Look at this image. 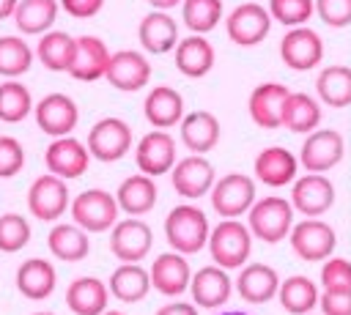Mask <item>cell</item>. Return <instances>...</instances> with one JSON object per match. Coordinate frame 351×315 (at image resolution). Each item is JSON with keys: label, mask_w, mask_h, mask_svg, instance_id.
<instances>
[{"label": "cell", "mask_w": 351, "mask_h": 315, "mask_svg": "<svg viewBox=\"0 0 351 315\" xmlns=\"http://www.w3.org/2000/svg\"><path fill=\"white\" fill-rule=\"evenodd\" d=\"M165 238L173 252L192 255L200 252L208 241V219L197 205H176L165 216Z\"/></svg>", "instance_id": "cell-1"}, {"label": "cell", "mask_w": 351, "mask_h": 315, "mask_svg": "<svg viewBox=\"0 0 351 315\" xmlns=\"http://www.w3.org/2000/svg\"><path fill=\"white\" fill-rule=\"evenodd\" d=\"M206 244H208L211 260H217V266L239 268L252 252V233H250V227H244L236 219H222L214 230H208Z\"/></svg>", "instance_id": "cell-2"}, {"label": "cell", "mask_w": 351, "mask_h": 315, "mask_svg": "<svg viewBox=\"0 0 351 315\" xmlns=\"http://www.w3.org/2000/svg\"><path fill=\"white\" fill-rule=\"evenodd\" d=\"M293 205L282 197H263L250 205V233L266 244H277L291 233Z\"/></svg>", "instance_id": "cell-3"}, {"label": "cell", "mask_w": 351, "mask_h": 315, "mask_svg": "<svg viewBox=\"0 0 351 315\" xmlns=\"http://www.w3.org/2000/svg\"><path fill=\"white\" fill-rule=\"evenodd\" d=\"M69 208H71L74 225H80L85 233H101L118 222L115 194H110L104 189H85L82 194L74 197V203Z\"/></svg>", "instance_id": "cell-4"}, {"label": "cell", "mask_w": 351, "mask_h": 315, "mask_svg": "<svg viewBox=\"0 0 351 315\" xmlns=\"http://www.w3.org/2000/svg\"><path fill=\"white\" fill-rule=\"evenodd\" d=\"M85 148L99 162H118L132 151V129L121 118H101L90 126Z\"/></svg>", "instance_id": "cell-5"}, {"label": "cell", "mask_w": 351, "mask_h": 315, "mask_svg": "<svg viewBox=\"0 0 351 315\" xmlns=\"http://www.w3.org/2000/svg\"><path fill=\"white\" fill-rule=\"evenodd\" d=\"M346 153V140L335 129H313L299 148V164L307 173H326L332 170Z\"/></svg>", "instance_id": "cell-6"}, {"label": "cell", "mask_w": 351, "mask_h": 315, "mask_svg": "<svg viewBox=\"0 0 351 315\" xmlns=\"http://www.w3.org/2000/svg\"><path fill=\"white\" fill-rule=\"evenodd\" d=\"M228 38L239 47H255L261 44L271 30V16L261 3H241L236 5L225 19Z\"/></svg>", "instance_id": "cell-7"}, {"label": "cell", "mask_w": 351, "mask_h": 315, "mask_svg": "<svg viewBox=\"0 0 351 315\" xmlns=\"http://www.w3.org/2000/svg\"><path fill=\"white\" fill-rule=\"evenodd\" d=\"M211 192V205L219 216H239L244 211H250V205L255 203V181L244 173H228L219 181H214Z\"/></svg>", "instance_id": "cell-8"}, {"label": "cell", "mask_w": 351, "mask_h": 315, "mask_svg": "<svg viewBox=\"0 0 351 315\" xmlns=\"http://www.w3.org/2000/svg\"><path fill=\"white\" fill-rule=\"evenodd\" d=\"M27 208L41 222H55L69 208V186L63 178L44 173L27 189Z\"/></svg>", "instance_id": "cell-9"}, {"label": "cell", "mask_w": 351, "mask_h": 315, "mask_svg": "<svg viewBox=\"0 0 351 315\" xmlns=\"http://www.w3.org/2000/svg\"><path fill=\"white\" fill-rule=\"evenodd\" d=\"M280 58L293 71H310L324 60V41L307 25L291 27L280 41Z\"/></svg>", "instance_id": "cell-10"}, {"label": "cell", "mask_w": 351, "mask_h": 315, "mask_svg": "<svg viewBox=\"0 0 351 315\" xmlns=\"http://www.w3.org/2000/svg\"><path fill=\"white\" fill-rule=\"evenodd\" d=\"M104 79L112 88L123 90V93H134V90H140V88L148 85V79H151V63L137 49L110 52V60H107V68H104Z\"/></svg>", "instance_id": "cell-11"}, {"label": "cell", "mask_w": 351, "mask_h": 315, "mask_svg": "<svg viewBox=\"0 0 351 315\" xmlns=\"http://www.w3.org/2000/svg\"><path fill=\"white\" fill-rule=\"evenodd\" d=\"M33 115H36V126L49 137L71 134L77 129V121H80L77 101L71 96H66V93H47L33 107Z\"/></svg>", "instance_id": "cell-12"}, {"label": "cell", "mask_w": 351, "mask_h": 315, "mask_svg": "<svg viewBox=\"0 0 351 315\" xmlns=\"http://www.w3.org/2000/svg\"><path fill=\"white\" fill-rule=\"evenodd\" d=\"M44 164L47 173L69 181V178H80L88 164H90V153L85 148V142H80L77 137L66 134V137H52V142L44 151Z\"/></svg>", "instance_id": "cell-13"}, {"label": "cell", "mask_w": 351, "mask_h": 315, "mask_svg": "<svg viewBox=\"0 0 351 315\" xmlns=\"http://www.w3.org/2000/svg\"><path fill=\"white\" fill-rule=\"evenodd\" d=\"M151 227L132 216V219H121L112 225V233H110V252L123 260V263H137L143 260L148 252H151Z\"/></svg>", "instance_id": "cell-14"}, {"label": "cell", "mask_w": 351, "mask_h": 315, "mask_svg": "<svg viewBox=\"0 0 351 315\" xmlns=\"http://www.w3.org/2000/svg\"><path fill=\"white\" fill-rule=\"evenodd\" d=\"M337 244L335 230L321 219H304L291 227V249L302 260H326Z\"/></svg>", "instance_id": "cell-15"}, {"label": "cell", "mask_w": 351, "mask_h": 315, "mask_svg": "<svg viewBox=\"0 0 351 315\" xmlns=\"http://www.w3.org/2000/svg\"><path fill=\"white\" fill-rule=\"evenodd\" d=\"M134 162H137L140 173H145L151 178L170 173V167L176 164V140L165 129L148 131L134 148Z\"/></svg>", "instance_id": "cell-16"}, {"label": "cell", "mask_w": 351, "mask_h": 315, "mask_svg": "<svg viewBox=\"0 0 351 315\" xmlns=\"http://www.w3.org/2000/svg\"><path fill=\"white\" fill-rule=\"evenodd\" d=\"M170 181L181 197H203L214 186V167L203 153H192L170 167Z\"/></svg>", "instance_id": "cell-17"}, {"label": "cell", "mask_w": 351, "mask_h": 315, "mask_svg": "<svg viewBox=\"0 0 351 315\" xmlns=\"http://www.w3.org/2000/svg\"><path fill=\"white\" fill-rule=\"evenodd\" d=\"M107 60H110V49L99 36H80L74 38V55L66 71L80 82H96L104 77Z\"/></svg>", "instance_id": "cell-18"}, {"label": "cell", "mask_w": 351, "mask_h": 315, "mask_svg": "<svg viewBox=\"0 0 351 315\" xmlns=\"http://www.w3.org/2000/svg\"><path fill=\"white\" fill-rule=\"evenodd\" d=\"M332 203H335V186L321 173H307L293 184L291 205L304 216H321L324 211L332 208Z\"/></svg>", "instance_id": "cell-19"}, {"label": "cell", "mask_w": 351, "mask_h": 315, "mask_svg": "<svg viewBox=\"0 0 351 315\" xmlns=\"http://www.w3.org/2000/svg\"><path fill=\"white\" fill-rule=\"evenodd\" d=\"M288 88L280 82L255 85L250 93V118L261 129H277L282 123V104L288 99Z\"/></svg>", "instance_id": "cell-20"}, {"label": "cell", "mask_w": 351, "mask_h": 315, "mask_svg": "<svg viewBox=\"0 0 351 315\" xmlns=\"http://www.w3.org/2000/svg\"><path fill=\"white\" fill-rule=\"evenodd\" d=\"M137 38L143 44L145 52L151 55H165L176 47L178 41V25L176 19L167 14V11H151L140 19V27H137Z\"/></svg>", "instance_id": "cell-21"}, {"label": "cell", "mask_w": 351, "mask_h": 315, "mask_svg": "<svg viewBox=\"0 0 351 315\" xmlns=\"http://www.w3.org/2000/svg\"><path fill=\"white\" fill-rule=\"evenodd\" d=\"M173 49H176V68L184 77L200 79L214 68V58H217L214 47L200 33H192L189 38H178Z\"/></svg>", "instance_id": "cell-22"}, {"label": "cell", "mask_w": 351, "mask_h": 315, "mask_svg": "<svg viewBox=\"0 0 351 315\" xmlns=\"http://www.w3.org/2000/svg\"><path fill=\"white\" fill-rule=\"evenodd\" d=\"M143 112L154 129H170L184 118V99L176 88L156 85L148 90V96L143 101Z\"/></svg>", "instance_id": "cell-23"}, {"label": "cell", "mask_w": 351, "mask_h": 315, "mask_svg": "<svg viewBox=\"0 0 351 315\" xmlns=\"http://www.w3.org/2000/svg\"><path fill=\"white\" fill-rule=\"evenodd\" d=\"M189 263L184 260L181 252H165L154 260L151 271H148V279L151 285L165 293V296H181L186 288H189Z\"/></svg>", "instance_id": "cell-24"}, {"label": "cell", "mask_w": 351, "mask_h": 315, "mask_svg": "<svg viewBox=\"0 0 351 315\" xmlns=\"http://www.w3.org/2000/svg\"><path fill=\"white\" fill-rule=\"evenodd\" d=\"M58 285L55 266L44 257H30L16 268V290L30 301H44Z\"/></svg>", "instance_id": "cell-25"}, {"label": "cell", "mask_w": 351, "mask_h": 315, "mask_svg": "<svg viewBox=\"0 0 351 315\" xmlns=\"http://www.w3.org/2000/svg\"><path fill=\"white\" fill-rule=\"evenodd\" d=\"M181 142L192 153H206L219 142V121L208 110H195L181 121Z\"/></svg>", "instance_id": "cell-26"}, {"label": "cell", "mask_w": 351, "mask_h": 315, "mask_svg": "<svg viewBox=\"0 0 351 315\" xmlns=\"http://www.w3.org/2000/svg\"><path fill=\"white\" fill-rule=\"evenodd\" d=\"M156 184L151 175L137 173L121 181L118 192H115V203L121 211H126L129 216H143L156 205Z\"/></svg>", "instance_id": "cell-27"}, {"label": "cell", "mask_w": 351, "mask_h": 315, "mask_svg": "<svg viewBox=\"0 0 351 315\" xmlns=\"http://www.w3.org/2000/svg\"><path fill=\"white\" fill-rule=\"evenodd\" d=\"M277 288H280V277L271 266L266 263H250L241 268L239 279H236V290L244 301L250 304H263L269 299L277 296Z\"/></svg>", "instance_id": "cell-28"}, {"label": "cell", "mask_w": 351, "mask_h": 315, "mask_svg": "<svg viewBox=\"0 0 351 315\" xmlns=\"http://www.w3.org/2000/svg\"><path fill=\"white\" fill-rule=\"evenodd\" d=\"M296 156L280 145H271V148H263L258 156H255V175L258 181H263L266 186H285L296 178Z\"/></svg>", "instance_id": "cell-29"}, {"label": "cell", "mask_w": 351, "mask_h": 315, "mask_svg": "<svg viewBox=\"0 0 351 315\" xmlns=\"http://www.w3.org/2000/svg\"><path fill=\"white\" fill-rule=\"evenodd\" d=\"M110 290L96 277H77L66 288V304L74 315H101L107 310Z\"/></svg>", "instance_id": "cell-30"}, {"label": "cell", "mask_w": 351, "mask_h": 315, "mask_svg": "<svg viewBox=\"0 0 351 315\" xmlns=\"http://www.w3.org/2000/svg\"><path fill=\"white\" fill-rule=\"evenodd\" d=\"M189 290L195 304L200 307H219L230 299V277L222 266H206L195 277H189Z\"/></svg>", "instance_id": "cell-31"}, {"label": "cell", "mask_w": 351, "mask_h": 315, "mask_svg": "<svg viewBox=\"0 0 351 315\" xmlns=\"http://www.w3.org/2000/svg\"><path fill=\"white\" fill-rule=\"evenodd\" d=\"M58 0H16V8L11 14L14 25L19 27V33L25 36H41L47 30H52L55 19H58Z\"/></svg>", "instance_id": "cell-32"}, {"label": "cell", "mask_w": 351, "mask_h": 315, "mask_svg": "<svg viewBox=\"0 0 351 315\" xmlns=\"http://www.w3.org/2000/svg\"><path fill=\"white\" fill-rule=\"evenodd\" d=\"M47 247L49 252L58 257V260H66V263H77V260H85L88 252H90V238L88 233L80 227V225H55L47 236Z\"/></svg>", "instance_id": "cell-33"}, {"label": "cell", "mask_w": 351, "mask_h": 315, "mask_svg": "<svg viewBox=\"0 0 351 315\" xmlns=\"http://www.w3.org/2000/svg\"><path fill=\"white\" fill-rule=\"evenodd\" d=\"M118 301H126V304H134L140 299L148 296L151 290V279H148V271L140 266V263H121L112 277H110V288H107Z\"/></svg>", "instance_id": "cell-34"}, {"label": "cell", "mask_w": 351, "mask_h": 315, "mask_svg": "<svg viewBox=\"0 0 351 315\" xmlns=\"http://www.w3.org/2000/svg\"><path fill=\"white\" fill-rule=\"evenodd\" d=\"M74 55V36H69L66 30H47L38 36L36 44V58L44 68L49 71H66Z\"/></svg>", "instance_id": "cell-35"}, {"label": "cell", "mask_w": 351, "mask_h": 315, "mask_svg": "<svg viewBox=\"0 0 351 315\" xmlns=\"http://www.w3.org/2000/svg\"><path fill=\"white\" fill-rule=\"evenodd\" d=\"M318 123H321L318 101L307 93H288V99L282 104V123L280 126H285L296 134H310Z\"/></svg>", "instance_id": "cell-36"}, {"label": "cell", "mask_w": 351, "mask_h": 315, "mask_svg": "<svg viewBox=\"0 0 351 315\" xmlns=\"http://www.w3.org/2000/svg\"><path fill=\"white\" fill-rule=\"evenodd\" d=\"M318 99L326 107H351V66H326L315 79Z\"/></svg>", "instance_id": "cell-37"}, {"label": "cell", "mask_w": 351, "mask_h": 315, "mask_svg": "<svg viewBox=\"0 0 351 315\" xmlns=\"http://www.w3.org/2000/svg\"><path fill=\"white\" fill-rule=\"evenodd\" d=\"M277 296H280L282 310L291 312V315H307V312L318 304L315 282L307 279V277H302V274H293V277H288L285 282H280Z\"/></svg>", "instance_id": "cell-38"}, {"label": "cell", "mask_w": 351, "mask_h": 315, "mask_svg": "<svg viewBox=\"0 0 351 315\" xmlns=\"http://www.w3.org/2000/svg\"><path fill=\"white\" fill-rule=\"evenodd\" d=\"M33 66V47L19 36H0V77L16 79Z\"/></svg>", "instance_id": "cell-39"}, {"label": "cell", "mask_w": 351, "mask_h": 315, "mask_svg": "<svg viewBox=\"0 0 351 315\" xmlns=\"http://www.w3.org/2000/svg\"><path fill=\"white\" fill-rule=\"evenodd\" d=\"M30 112H33L30 90L16 79L0 82V121L3 123H22Z\"/></svg>", "instance_id": "cell-40"}, {"label": "cell", "mask_w": 351, "mask_h": 315, "mask_svg": "<svg viewBox=\"0 0 351 315\" xmlns=\"http://www.w3.org/2000/svg\"><path fill=\"white\" fill-rule=\"evenodd\" d=\"M184 25L192 33H208L222 19V0H181Z\"/></svg>", "instance_id": "cell-41"}, {"label": "cell", "mask_w": 351, "mask_h": 315, "mask_svg": "<svg viewBox=\"0 0 351 315\" xmlns=\"http://www.w3.org/2000/svg\"><path fill=\"white\" fill-rule=\"evenodd\" d=\"M30 241V222L22 214L0 216V252H19Z\"/></svg>", "instance_id": "cell-42"}, {"label": "cell", "mask_w": 351, "mask_h": 315, "mask_svg": "<svg viewBox=\"0 0 351 315\" xmlns=\"http://www.w3.org/2000/svg\"><path fill=\"white\" fill-rule=\"evenodd\" d=\"M269 16L277 19L285 27H299L307 25V19L313 16V0H269Z\"/></svg>", "instance_id": "cell-43"}, {"label": "cell", "mask_w": 351, "mask_h": 315, "mask_svg": "<svg viewBox=\"0 0 351 315\" xmlns=\"http://www.w3.org/2000/svg\"><path fill=\"white\" fill-rule=\"evenodd\" d=\"M25 167V148L16 137L0 134V178H14Z\"/></svg>", "instance_id": "cell-44"}, {"label": "cell", "mask_w": 351, "mask_h": 315, "mask_svg": "<svg viewBox=\"0 0 351 315\" xmlns=\"http://www.w3.org/2000/svg\"><path fill=\"white\" fill-rule=\"evenodd\" d=\"M315 14L329 27H348L351 25V0H313Z\"/></svg>", "instance_id": "cell-45"}, {"label": "cell", "mask_w": 351, "mask_h": 315, "mask_svg": "<svg viewBox=\"0 0 351 315\" xmlns=\"http://www.w3.org/2000/svg\"><path fill=\"white\" fill-rule=\"evenodd\" d=\"M321 282L324 288H346L351 290V260L346 257H332L321 268Z\"/></svg>", "instance_id": "cell-46"}, {"label": "cell", "mask_w": 351, "mask_h": 315, "mask_svg": "<svg viewBox=\"0 0 351 315\" xmlns=\"http://www.w3.org/2000/svg\"><path fill=\"white\" fill-rule=\"evenodd\" d=\"M318 307L324 315H351V290L324 288V293L318 296Z\"/></svg>", "instance_id": "cell-47"}, {"label": "cell", "mask_w": 351, "mask_h": 315, "mask_svg": "<svg viewBox=\"0 0 351 315\" xmlns=\"http://www.w3.org/2000/svg\"><path fill=\"white\" fill-rule=\"evenodd\" d=\"M58 5L74 19H90L104 8V0H58Z\"/></svg>", "instance_id": "cell-48"}, {"label": "cell", "mask_w": 351, "mask_h": 315, "mask_svg": "<svg viewBox=\"0 0 351 315\" xmlns=\"http://www.w3.org/2000/svg\"><path fill=\"white\" fill-rule=\"evenodd\" d=\"M154 315H197V310H195L192 304H181V301H176V304H165V307H159Z\"/></svg>", "instance_id": "cell-49"}, {"label": "cell", "mask_w": 351, "mask_h": 315, "mask_svg": "<svg viewBox=\"0 0 351 315\" xmlns=\"http://www.w3.org/2000/svg\"><path fill=\"white\" fill-rule=\"evenodd\" d=\"M148 5H154L156 11H170V8H176L181 0H145Z\"/></svg>", "instance_id": "cell-50"}, {"label": "cell", "mask_w": 351, "mask_h": 315, "mask_svg": "<svg viewBox=\"0 0 351 315\" xmlns=\"http://www.w3.org/2000/svg\"><path fill=\"white\" fill-rule=\"evenodd\" d=\"M14 8H16V0H0V19H11Z\"/></svg>", "instance_id": "cell-51"}, {"label": "cell", "mask_w": 351, "mask_h": 315, "mask_svg": "<svg viewBox=\"0 0 351 315\" xmlns=\"http://www.w3.org/2000/svg\"><path fill=\"white\" fill-rule=\"evenodd\" d=\"M101 315H123V312H121V310H104Z\"/></svg>", "instance_id": "cell-52"}, {"label": "cell", "mask_w": 351, "mask_h": 315, "mask_svg": "<svg viewBox=\"0 0 351 315\" xmlns=\"http://www.w3.org/2000/svg\"><path fill=\"white\" fill-rule=\"evenodd\" d=\"M33 315H55V312H47V310H44V312H33Z\"/></svg>", "instance_id": "cell-53"}, {"label": "cell", "mask_w": 351, "mask_h": 315, "mask_svg": "<svg viewBox=\"0 0 351 315\" xmlns=\"http://www.w3.org/2000/svg\"><path fill=\"white\" fill-rule=\"evenodd\" d=\"M307 315H310V312H307Z\"/></svg>", "instance_id": "cell-54"}]
</instances>
